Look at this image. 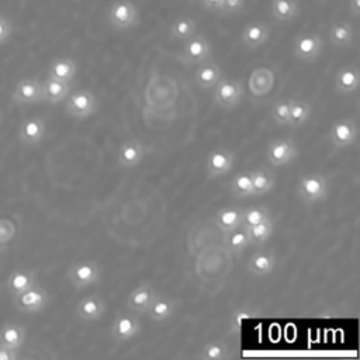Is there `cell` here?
Returning <instances> with one entry per match:
<instances>
[{"mask_svg": "<svg viewBox=\"0 0 360 360\" xmlns=\"http://www.w3.org/2000/svg\"><path fill=\"white\" fill-rule=\"evenodd\" d=\"M349 13L353 18H359L360 14V0H349Z\"/></svg>", "mask_w": 360, "mask_h": 360, "instance_id": "cell-45", "label": "cell"}, {"mask_svg": "<svg viewBox=\"0 0 360 360\" xmlns=\"http://www.w3.org/2000/svg\"><path fill=\"white\" fill-rule=\"evenodd\" d=\"M298 13V0H271L270 3V15L277 22H290L297 18Z\"/></svg>", "mask_w": 360, "mask_h": 360, "instance_id": "cell-27", "label": "cell"}, {"mask_svg": "<svg viewBox=\"0 0 360 360\" xmlns=\"http://www.w3.org/2000/svg\"><path fill=\"white\" fill-rule=\"evenodd\" d=\"M235 165V155L229 149L218 148L211 150L205 159V170L210 179L221 177L231 172Z\"/></svg>", "mask_w": 360, "mask_h": 360, "instance_id": "cell-14", "label": "cell"}, {"mask_svg": "<svg viewBox=\"0 0 360 360\" xmlns=\"http://www.w3.org/2000/svg\"><path fill=\"white\" fill-rule=\"evenodd\" d=\"M158 297L156 290L149 283L138 284L127 297V308L132 314H145L153 300Z\"/></svg>", "mask_w": 360, "mask_h": 360, "instance_id": "cell-15", "label": "cell"}, {"mask_svg": "<svg viewBox=\"0 0 360 360\" xmlns=\"http://www.w3.org/2000/svg\"><path fill=\"white\" fill-rule=\"evenodd\" d=\"M75 314L80 321L96 322L104 316L105 302L100 295L89 294L77 302L75 308Z\"/></svg>", "mask_w": 360, "mask_h": 360, "instance_id": "cell-16", "label": "cell"}, {"mask_svg": "<svg viewBox=\"0 0 360 360\" xmlns=\"http://www.w3.org/2000/svg\"><path fill=\"white\" fill-rule=\"evenodd\" d=\"M215 225L225 233L242 225V208L224 207L215 214Z\"/></svg>", "mask_w": 360, "mask_h": 360, "instance_id": "cell-32", "label": "cell"}, {"mask_svg": "<svg viewBox=\"0 0 360 360\" xmlns=\"http://www.w3.org/2000/svg\"><path fill=\"white\" fill-rule=\"evenodd\" d=\"M270 34L271 30L269 24L263 21H252L245 25L240 34V42L246 49H256L269 41Z\"/></svg>", "mask_w": 360, "mask_h": 360, "instance_id": "cell-18", "label": "cell"}, {"mask_svg": "<svg viewBox=\"0 0 360 360\" xmlns=\"http://www.w3.org/2000/svg\"><path fill=\"white\" fill-rule=\"evenodd\" d=\"M298 156V146L291 138L274 139L269 143L266 158L271 166H284Z\"/></svg>", "mask_w": 360, "mask_h": 360, "instance_id": "cell-11", "label": "cell"}, {"mask_svg": "<svg viewBox=\"0 0 360 360\" xmlns=\"http://www.w3.org/2000/svg\"><path fill=\"white\" fill-rule=\"evenodd\" d=\"M145 158V148L143 143L139 142L138 139H128L121 143L118 153H117V160L118 165L124 169H132L138 166Z\"/></svg>", "mask_w": 360, "mask_h": 360, "instance_id": "cell-19", "label": "cell"}, {"mask_svg": "<svg viewBox=\"0 0 360 360\" xmlns=\"http://www.w3.org/2000/svg\"><path fill=\"white\" fill-rule=\"evenodd\" d=\"M311 115V104L305 100H291L290 114H288V127H301L304 125Z\"/></svg>", "mask_w": 360, "mask_h": 360, "instance_id": "cell-33", "label": "cell"}, {"mask_svg": "<svg viewBox=\"0 0 360 360\" xmlns=\"http://www.w3.org/2000/svg\"><path fill=\"white\" fill-rule=\"evenodd\" d=\"M11 103L17 107L35 105L42 103V82L37 77H22L20 79L13 91H11Z\"/></svg>", "mask_w": 360, "mask_h": 360, "instance_id": "cell-7", "label": "cell"}, {"mask_svg": "<svg viewBox=\"0 0 360 360\" xmlns=\"http://www.w3.org/2000/svg\"><path fill=\"white\" fill-rule=\"evenodd\" d=\"M323 49V39L316 32H301L294 38L292 53L304 63L315 62Z\"/></svg>", "mask_w": 360, "mask_h": 360, "instance_id": "cell-6", "label": "cell"}, {"mask_svg": "<svg viewBox=\"0 0 360 360\" xmlns=\"http://www.w3.org/2000/svg\"><path fill=\"white\" fill-rule=\"evenodd\" d=\"M249 173H250L252 184H253V197L264 195L274 188L276 177L270 169L257 167Z\"/></svg>", "mask_w": 360, "mask_h": 360, "instance_id": "cell-29", "label": "cell"}, {"mask_svg": "<svg viewBox=\"0 0 360 360\" xmlns=\"http://www.w3.org/2000/svg\"><path fill=\"white\" fill-rule=\"evenodd\" d=\"M210 56H211V45L205 35L195 32L193 37L184 41L180 59L186 66L200 65L208 60Z\"/></svg>", "mask_w": 360, "mask_h": 360, "instance_id": "cell-8", "label": "cell"}, {"mask_svg": "<svg viewBox=\"0 0 360 360\" xmlns=\"http://www.w3.org/2000/svg\"><path fill=\"white\" fill-rule=\"evenodd\" d=\"M245 7V0H224L219 10L221 14H236Z\"/></svg>", "mask_w": 360, "mask_h": 360, "instance_id": "cell-42", "label": "cell"}, {"mask_svg": "<svg viewBox=\"0 0 360 360\" xmlns=\"http://www.w3.org/2000/svg\"><path fill=\"white\" fill-rule=\"evenodd\" d=\"M176 308H177V301H174L169 297L158 295L145 314L153 322H165L174 315Z\"/></svg>", "mask_w": 360, "mask_h": 360, "instance_id": "cell-26", "label": "cell"}, {"mask_svg": "<svg viewBox=\"0 0 360 360\" xmlns=\"http://www.w3.org/2000/svg\"><path fill=\"white\" fill-rule=\"evenodd\" d=\"M197 32V21L193 17H177L169 27V37L173 41H186Z\"/></svg>", "mask_w": 360, "mask_h": 360, "instance_id": "cell-30", "label": "cell"}, {"mask_svg": "<svg viewBox=\"0 0 360 360\" xmlns=\"http://www.w3.org/2000/svg\"><path fill=\"white\" fill-rule=\"evenodd\" d=\"M15 224L8 218H0V245H7L15 238Z\"/></svg>", "mask_w": 360, "mask_h": 360, "instance_id": "cell-40", "label": "cell"}, {"mask_svg": "<svg viewBox=\"0 0 360 360\" xmlns=\"http://www.w3.org/2000/svg\"><path fill=\"white\" fill-rule=\"evenodd\" d=\"M276 266V256L270 250H259L253 253L248 262V271L256 277L270 274Z\"/></svg>", "mask_w": 360, "mask_h": 360, "instance_id": "cell-24", "label": "cell"}, {"mask_svg": "<svg viewBox=\"0 0 360 360\" xmlns=\"http://www.w3.org/2000/svg\"><path fill=\"white\" fill-rule=\"evenodd\" d=\"M200 6L207 10V11H212V13H219L224 0H198Z\"/></svg>", "mask_w": 360, "mask_h": 360, "instance_id": "cell-44", "label": "cell"}, {"mask_svg": "<svg viewBox=\"0 0 360 360\" xmlns=\"http://www.w3.org/2000/svg\"><path fill=\"white\" fill-rule=\"evenodd\" d=\"M97 110L98 100L91 90H76L65 98V111L73 120H86L94 115Z\"/></svg>", "mask_w": 360, "mask_h": 360, "instance_id": "cell-3", "label": "cell"}, {"mask_svg": "<svg viewBox=\"0 0 360 360\" xmlns=\"http://www.w3.org/2000/svg\"><path fill=\"white\" fill-rule=\"evenodd\" d=\"M49 302V295L44 287L34 285L27 291L13 297V305L17 311L22 314H37L41 312Z\"/></svg>", "mask_w": 360, "mask_h": 360, "instance_id": "cell-9", "label": "cell"}, {"mask_svg": "<svg viewBox=\"0 0 360 360\" xmlns=\"http://www.w3.org/2000/svg\"><path fill=\"white\" fill-rule=\"evenodd\" d=\"M271 218L270 211L262 205H253L242 210V226H252Z\"/></svg>", "mask_w": 360, "mask_h": 360, "instance_id": "cell-37", "label": "cell"}, {"mask_svg": "<svg viewBox=\"0 0 360 360\" xmlns=\"http://www.w3.org/2000/svg\"><path fill=\"white\" fill-rule=\"evenodd\" d=\"M226 356V346L224 342L219 340H211L205 343L201 350L198 357L202 360H222Z\"/></svg>", "mask_w": 360, "mask_h": 360, "instance_id": "cell-38", "label": "cell"}, {"mask_svg": "<svg viewBox=\"0 0 360 360\" xmlns=\"http://www.w3.org/2000/svg\"><path fill=\"white\" fill-rule=\"evenodd\" d=\"M141 333V322L135 315L120 314L110 326V338L115 343H127Z\"/></svg>", "mask_w": 360, "mask_h": 360, "instance_id": "cell-10", "label": "cell"}, {"mask_svg": "<svg viewBox=\"0 0 360 360\" xmlns=\"http://www.w3.org/2000/svg\"><path fill=\"white\" fill-rule=\"evenodd\" d=\"M225 245L232 253L243 252L249 245V239L245 228L240 225L229 232H225Z\"/></svg>", "mask_w": 360, "mask_h": 360, "instance_id": "cell-36", "label": "cell"}, {"mask_svg": "<svg viewBox=\"0 0 360 360\" xmlns=\"http://www.w3.org/2000/svg\"><path fill=\"white\" fill-rule=\"evenodd\" d=\"M66 278L75 290H84L100 283L101 269L94 260H79L68 269Z\"/></svg>", "mask_w": 360, "mask_h": 360, "instance_id": "cell-4", "label": "cell"}, {"mask_svg": "<svg viewBox=\"0 0 360 360\" xmlns=\"http://www.w3.org/2000/svg\"><path fill=\"white\" fill-rule=\"evenodd\" d=\"M290 104H291V100H281L273 105L271 118L277 125H281V127L287 125L288 114H290Z\"/></svg>", "mask_w": 360, "mask_h": 360, "instance_id": "cell-39", "label": "cell"}, {"mask_svg": "<svg viewBox=\"0 0 360 360\" xmlns=\"http://www.w3.org/2000/svg\"><path fill=\"white\" fill-rule=\"evenodd\" d=\"M70 90H72V83H66L48 76L42 82V103L49 105H56L65 101Z\"/></svg>", "mask_w": 360, "mask_h": 360, "instance_id": "cell-20", "label": "cell"}, {"mask_svg": "<svg viewBox=\"0 0 360 360\" xmlns=\"http://www.w3.org/2000/svg\"><path fill=\"white\" fill-rule=\"evenodd\" d=\"M13 32H14L13 21L6 14L0 13V45L8 42Z\"/></svg>", "mask_w": 360, "mask_h": 360, "instance_id": "cell-41", "label": "cell"}, {"mask_svg": "<svg viewBox=\"0 0 360 360\" xmlns=\"http://www.w3.org/2000/svg\"><path fill=\"white\" fill-rule=\"evenodd\" d=\"M107 21L117 31H127L138 25L139 8L132 0H115L107 8Z\"/></svg>", "mask_w": 360, "mask_h": 360, "instance_id": "cell-2", "label": "cell"}, {"mask_svg": "<svg viewBox=\"0 0 360 360\" xmlns=\"http://www.w3.org/2000/svg\"><path fill=\"white\" fill-rule=\"evenodd\" d=\"M245 89L239 80L221 77L214 86V103L222 110H232L238 107L243 98Z\"/></svg>", "mask_w": 360, "mask_h": 360, "instance_id": "cell-5", "label": "cell"}, {"mask_svg": "<svg viewBox=\"0 0 360 360\" xmlns=\"http://www.w3.org/2000/svg\"><path fill=\"white\" fill-rule=\"evenodd\" d=\"M329 193V181L321 173H308L298 179L295 194L305 205H312L323 200Z\"/></svg>", "mask_w": 360, "mask_h": 360, "instance_id": "cell-1", "label": "cell"}, {"mask_svg": "<svg viewBox=\"0 0 360 360\" xmlns=\"http://www.w3.org/2000/svg\"><path fill=\"white\" fill-rule=\"evenodd\" d=\"M273 82H274V75L270 69L257 68L250 75L249 89L255 96H263L273 87Z\"/></svg>", "mask_w": 360, "mask_h": 360, "instance_id": "cell-31", "label": "cell"}, {"mask_svg": "<svg viewBox=\"0 0 360 360\" xmlns=\"http://www.w3.org/2000/svg\"><path fill=\"white\" fill-rule=\"evenodd\" d=\"M222 77V70L217 62L205 60L198 65L194 73V82L201 90H211Z\"/></svg>", "mask_w": 360, "mask_h": 360, "instance_id": "cell-21", "label": "cell"}, {"mask_svg": "<svg viewBox=\"0 0 360 360\" xmlns=\"http://www.w3.org/2000/svg\"><path fill=\"white\" fill-rule=\"evenodd\" d=\"M35 284H37V273H35V270L28 269V267L14 269L6 280V288L11 297H15V295L27 291L28 288L34 287Z\"/></svg>", "mask_w": 360, "mask_h": 360, "instance_id": "cell-17", "label": "cell"}, {"mask_svg": "<svg viewBox=\"0 0 360 360\" xmlns=\"http://www.w3.org/2000/svg\"><path fill=\"white\" fill-rule=\"evenodd\" d=\"M27 339V330L21 323L17 322H6L0 328V343L14 347V349H21L22 345L25 343Z\"/></svg>", "mask_w": 360, "mask_h": 360, "instance_id": "cell-28", "label": "cell"}, {"mask_svg": "<svg viewBox=\"0 0 360 360\" xmlns=\"http://www.w3.org/2000/svg\"><path fill=\"white\" fill-rule=\"evenodd\" d=\"M77 72V65L76 60L72 58H56L53 59L49 66H48V76L66 82V83H72L75 80Z\"/></svg>", "mask_w": 360, "mask_h": 360, "instance_id": "cell-25", "label": "cell"}, {"mask_svg": "<svg viewBox=\"0 0 360 360\" xmlns=\"http://www.w3.org/2000/svg\"><path fill=\"white\" fill-rule=\"evenodd\" d=\"M357 138V127L352 118L335 121L329 129V141L336 149L350 148Z\"/></svg>", "mask_w": 360, "mask_h": 360, "instance_id": "cell-13", "label": "cell"}, {"mask_svg": "<svg viewBox=\"0 0 360 360\" xmlns=\"http://www.w3.org/2000/svg\"><path fill=\"white\" fill-rule=\"evenodd\" d=\"M328 41L336 48H349L354 41V30L349 21H335L329 25Z\"/></svg>", "mask_w": 360, "mask_h": 360, "instance_id": "cell-23", "label": "cell"}, {"mask_svg": "<svg viewBox=\"0 0 360 360\" xmlns=\"http://www.w3.org/2000/svg\"><path fill=\"white\" fill-rule=\"evenodd\" d=\"M273 228H274V222H273L271 218H269V219H266V221H263L260 224H256V225H252V226H246L245 231H246L249 243H252V245H262V243H264L266 240L270 239V236L273 233Z\"/></svg>", "mask_w": 360, "mask_h": 360, "instance_id": "cell-35", "label": "cell"}, {"mask_svg": "<svg viewBox=\"0 0 360 360\" xmlns=\"http://www.w3.org/2000/svg\"><path fill=\"white\" fill-rule=\"evenodd\" d=\"M20 357V349H14L0 343V360H17Z\"/></svg>", "mask_w": 360, "mask_h": 360, "instance_id": "cell-43", "label": "cell"}, {"mask_svg": "<svg viewBox=\"0 0 360 360\" xmlns=\"http://www.w3.org/2000/svg\"><path fill=\"white\" fill-rule=\"evenodd\" d=\"M46 134V122L42 117H27L18 125L17 138L28 148L38 146Z\"/></svg>", "mask_w": 360, "mask_h": 360, "instance_id": "cell-12", "label": "cell"}, {"mask_svg": "<svg viewBox=\"0 0 360 360\" xmlns=\"http://www.w3.org/2000/svg\"><path fill=\"white\" fill-rule=\"evenodd\" d=\"M229 191L236 198L253 197V184H252L250 173L248 172L236 173L229 183Z\"/></svg>", "mask_w": 360, "mask_h": 360, "instance_id": "cell-34", "label": "cell"}, {"mask_svg": "<svg viewBox=\"0 0 360 360\" xmlns=\"http://www.w3.org/2000/svg\"><path fill=\"white\" fill-rule=\"evenodd\" d=\"M359 84H360V75L357 68L353 65H347L338 70L335 76L333 87L336 93L347 96L354 93L359 89Z\"/></svg>", "mask_w": 360, "mask_h": 360, "instance_id": "cell-22", "label": "cell"}]
</instances>
